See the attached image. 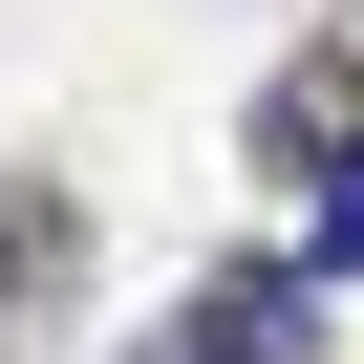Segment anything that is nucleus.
I'll use <instances>...</instances> for the list:
<instances>
[{
    "instance_id": "1",
    "label": "nucleus",
    "mask_w": 364,
    "mask_h": 364,
    "mask_svg": "<svg viewBox=\"0 0 364 364\" xmlns=\"http://www.w3.org/2000/svg\"><path fill=\"white\" fill-rule=\"evenodd\" d=\"M300 279H364V150L321 171V215H300Z\"/></svg>"
},
{
    "instance_id": "2",
    "label": "nucleus",
    "mask_w": 364,
    "mask_h": 364,
    "mask_svg": "<svg viewBox=\"0 0 364 364\" xmlns=\"http://www.w3.org/2000/svg\"><path fill=\"white\" fill-rule=\"evenodd\" d=\"M150 364H236V343H215V321H171V343H150Z\"/></svg>"
}]
</instances>
